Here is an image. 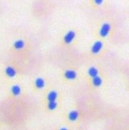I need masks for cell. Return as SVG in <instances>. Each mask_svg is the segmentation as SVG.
<instances>
[{
	"mask_svg": "<svg viewBox=\"0 0 129 130\" xmlns=\"http://www.w3.org/2000/svg\"><path fill=\"white\" fill-rule=\"evenodd\" d=\"M23 74V67L15 60L7 61L2 68V76L8 83L20 80Z\"/></svg>",
	"mask_w": 129,
	"mask_h": 130,
	"instance_id": "6da1fadb",
	"label": "cell"
},
{
	"mask_svg": "<svg viewBox=\"0 0 129 130\" xmlns=\"http://www.w3.org/2000/svg\"><path fill=\"white\" fill-rule=\"evenodd\" d=\"M83 76V73L78 67L73 65H69L63 67L59 73L61 81L68 86H73L77 84Z\"/></svg>",
	"mask_w": 129,
	"mask_h": 130,
	"instance_id": "7a4b0ae2",
	"label": "cell"
},
{
	"mask_svg": "<svg viewBox=\"0 0 129 130\" xmlns=\"http://www.w3.org/2000/svg\"><path fill=\"white\" fill-rule=\"evenodd\" d=\"M32 47L31 45V43L26 38L20 37L15 39L11 43L8 50L13 55L26 57L28 56V54L32 51Z\"/></svg>",
	"mask_w": 129,
	"mask_h": 130,
	"instance_id": "3957f363",
	"label": "cell"
},
{
	"mask_svg": "<svg viewBox=\"0 0 129 130\" xmlns=\"http://www.w3.org/2000/svg\"><path fill=\"white\" fill-rule=\"evenodd\" d=\"M106 51H107L106 41L95 37L88 47L87 56L90 59H100L106 54Z\"/></svg>",
	"mask_w": 129,
	"mask_h": 130,
	"instance_id": "277c9868",
	"label": "cell"
},
{
	"mask_svg": "<svg viewBox=\"0 0 129 130\" xmlns=\"http://www.w3.org/2000/svg\"><path fill=\"white\" fill-rule=\"evenodd\" d=\"M80 41V33L78 30L70 28L63 33L60 40V45L66 49L74 48Z\"/></svg>",
	"mask_w": 129,
	"mask_h": 130,
	"instance_id": "5b68a950",
	"label": "cell"
},
{
	"mask_svg": "<svg viewBox=\"0 0 129 130\" xmlns=\"http://www.w3.org/2000/svg\"><path fill=\"white\" fill-rule=\"evenodd\" d=\"M83 118V113L77 107H71L66 109L63 113V119L65 123L69 124L70 126H75L82 121Z\"/></svg>",
	"mask_w": 129,
	"mask_h": 130,
	"instance_id": "8992f818",
	"label": "cell"
},
{
	"mask_svg": "<svg viewBox=\"0 0 129 130\" xmlns=\"http://www.w3.org/2000/svg\"><path fill=\"white\" fill-rule=\"evenodd\" d=\"M49 87V80L44 75L35 76L30 82V88L34 93H44Z\"/></svg>",
	"mask_w": 129,
	"mask_h": 130,
	"instance_id": "52a82bcc",
	"label": "cell"
},
{
	"mask_svg": "<svg viewBox=\"0 0 129 130\" xmlns=\"http://www.w3.org/2000/svg\"><path fill=\"white\" fill-rule=\"evenodd\" d=\"M24 93H25L24 86L20 82V80L8 83L7 94L9 99L13 100H20V99L24 97Z\"/></svg>",
	"mask_w": 129,
	"mask_h": 130,
	"instance_id": "ba28073f",
	"label": "cell"
},
{
	"mask_svg": "<svg viewBox=\"0 0 129 130\" xmlns=\"http://www.w3.org/2000/svg\"><path fill=\"white\" fill-rule=\"evenodd\" d=\"M113 27L112 23L109 21H104L96 29L95 37L103 40V41H107V40L112 36Z\"/></svg>",
	"mask_w": 129,
	"mask_h": 130,
	"instance_id": "9c48e42d",
	"label": "cell"
},
{
	"mask_svg": "<svg viewBox=\"0 0 129 130\" xmlns=\"http://www.w3.org/2000/svg\"><path fill=\"white\" fill-rule=\"evenodd\" d=\"M105 72L104 69L103 68L99 63H91L89 64L83 71V77L85 78L86 82L89 81L90 79L96 77V76L101 74L102 73Z\"/></svg>",
	"mask_w": 129,
	"mask_h": 130,
	"instance_id": "30bf717a",
	"label": "cell"
},
{
	"mask_svg": "<svg viewBox=\"0 0 129 130\" xmlns=\"http://www.w3.org/2000/svg\"><path fill=\"white\" fill-rule=\"evenodd\" d=\"M106 74L105 72L102 73L101 74L96 76V77L90 79L89 81L86 82L87 87L90 90L93 91H99V90L102 89L106 83Z\"/></svg>",
	"mask_w": 129,
	"mask_h": 130,
	"instance_id": "8fae6325",
	"label": "cell"
},
{
	"mask_svg": "<svg viewBox=\"0 0 129 130\" xmlns=\"http://www.w3.org/2000/svg\"><path fill=\"white\" fill-rule=\"evenodd\" d=\"M61 100V92L57 87H49L43 93L42 101L44 102H52Z\"/></svg>",
	"mask_w": 129,
	"mask_h": 130,
	"instance_id": "7c38bea8",
	"label": "cell"
},
{
	"mask_svg": "<svg viewBox=\"0 0 129 130\" xmlns=\"http://www.w3.org/2000/svg\"><path fill=\"white\" fill-rule=\"evenodd\" d=\"M62 104L61 100L52 101V102H44L43 109L48 114H55L61 109Z\"/></svg>",
	"mask_w": 129,
	"mask_h": 130,
	"instance_id": "4fadbf2b",
	"label": "cell"
},
{
	"mask_svg": "<svg viewBox=\"0 0 129 130\" xmlns=\"http://www.w3.org/2000/svg\"><path fill=\"white\" fill-rule=\"evenodd\" d=\"M55 130H72V126H70L69 124L65 123V124H61L57 126Z\"/></svg>",
	"mask_w": 129,
	"mask_h": 130,
	"instance_id": "5bb4252c",
	"label": "cell"
},
{
	"mask_svg": "<svg viewBox=\"0 0 129 130\" xmlns=\"http://www.w3.org/2000/svg\"><path fill=\"white\" fill-rule=\"evenodd\" d=\"M103 2H104V0H92V3L97 7L101 6L102 4H103Z\"/></svg>",
	"mask_w": 129,
	"mask_h": 130,
	"instance_id": "9a60e30c",
	"label": "cell"
}]
</instances>
